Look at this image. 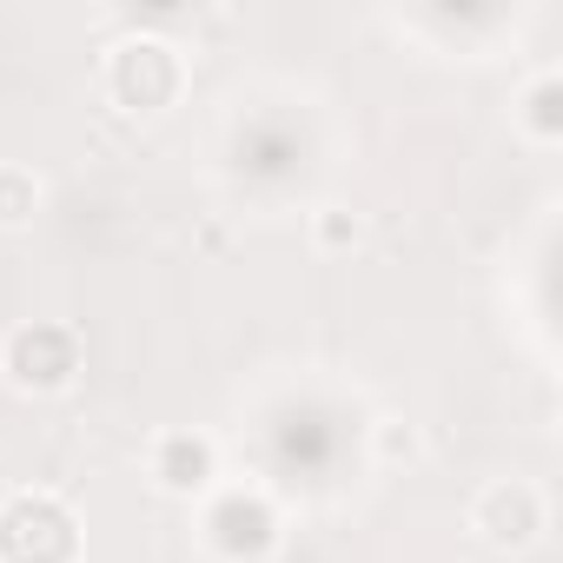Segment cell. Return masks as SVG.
Returning <instances> with one entry per match:
<instances>
[{
  "label": "cell",
  "mask_w": 563,
  "mask_h": 563,
  "mask_svg": "<svg viewBox=\"0 0 563 563\" xmlns=\"http://www.w3.org/2000/svg\"><path fill=\"white\" fill-rule=\"evenodd\" d=\"M192 87V54L173 41V34H153V27H133L120 41H107L100 54V93L113 113L126 120H159L186 100Z\"/></svg>",
  "instance_id": "1"
},
{
  "label": "cell",
  "mask_w": 563,
  "mask_h": 563,
  "mask_svg": "<svg viewBox=\"0 0 563 563\" xmlns=\"http://www.w3.org/2000/svg\"><path fill=\"white\" fill-rule=\"evenodd\" d=\"M192 530L212 563H272L286 543V510L272 504V490L225 477L192 504Z\"/></svg>",
  "instance_id": "2"
},
{
  "label": "cell",
  "mask_w": 563,
  "mask_h": 563,
  "mask_svg": "<svg viewBox=\"0 0 563 563\" xmlns=\"http://www.w3.org/2000/svg\"><path fill=\"white\" fill-rule=\"evenodd\" d=\"M87 378V339L67 319H21L0 332V385L14 398H67Z\"/></svg>",
  "instance_id": "3"
},
{
  "label": "cell",
  "mask_w": 563,
  "mask_h": 563,
  "mask_svg": "<svg viewBox=\"0 0 563 563\" xmlns=\"http://www.w3.org/2000/svg\"><path fill=\"white\" fill-rule=\"evenodd\" d=\"M0 563H87L80 510L47 484L8 490L0 497Z\"/></svg>",
  "instance_id": "4"
},
{
  "label": "cell",
  "mask_w": 563,
  "mask_h": 563,
  "mask_svg": "<svg viewBox=\"0 0 563 563\" xmlns=\"http://www.w3.org/2000/svg\"><path fill=\"white\" fill-rule=\"evenodd\" d=\"M464 517H471V530H477L484 550L517 556V550H530L550 530V497L530 477H490V484H477V497H471Z\"/></svg>",
  "instance_id": "5"
},
{
  "label": "cell",
  "mask_w": 563,
  "mask_h": 563,
  "mask_svg": "<svg viewBox=\"0 0 563 563\" xmlns=\"http://www.w3.org/2000/svg\"><path fill=\"white\" fill-rule=\"evenodd\" d=\"M146 477H153L159 497L199 504L212 484H225V451H219V438L199 431V424H166V431H153V444H146Z\"/></svg>",
  "instance_id": "6"
},
{
  "label": "cell",
  "mask_w": 563,
  "mask_h": 563,
  "mask_svg": "<svg viewBox=\"0 0 563 563\" xmlns=\"http://www.w3.org/2000/svg\"><path fill=\"white\" fill-rule=\"evenodd\" d=\"M510 126H517V140H530V146H563V74L556 67H537L523 87H517V100H510Z\"/></svg>",
  "instance_id": "7"
},
{
  "label": "cell",
  "mask_w": 563,
  "mask_h": 563,
  "mask_svg": "<svg viewBox=\"0 0 563 563\" xmlns=\"http://www.w3.org/2000/svg\"><path fill=\"white\" fill-rule=\"evenodd\" d=\"M47 206V179L27 159H0V232H27Z\"/></svg>",
  "instance_id": "8"
},
{
  "label": "cell",
  "mask_w": 563,
  "mask_h": 563,
  "mask_svg": "<svg viewBox=\"0 0 563 563\" xmlns=\"http://www.w3.org/2000/svg\"><path fill=\"white\" fill-rule=\"evenodd\" d=\"M306 239H312L319 258H345V252L365 245V219H358L352 206H319V212L306 219Z\"/></svg>",
  "instance_id": "9"
},
{
  "label": "cell",
  "mask_w": 563,
  "mask_h": 563,
  "mask_svg": "<svg viewBox=\"0 0 563 563\" xmlns=\"http://www.w3.org/2000/svg\"><path fill=\"white\" fill-rule=\"evenodd\" d=\"M372 457H378L385 471L418 464V431H411L405 418H372Z\"/></svg>",
  "instance_id": "10"
}]
</instances>
